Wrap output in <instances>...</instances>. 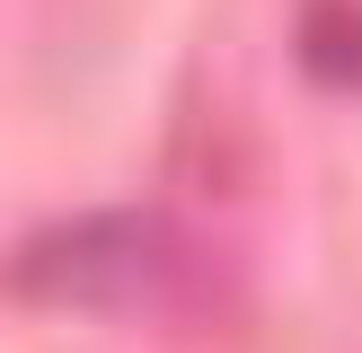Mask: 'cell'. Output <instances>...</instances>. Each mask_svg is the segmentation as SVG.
Returning a JSON list of instances; mask_svg holds the SVG:
<instances>
[{"label": "cell", "instance_id": "6da1fadb", "mask_svg": "<svg viewBox=\"0 0 362 353\" xmlns=\"http://www.w3.org/2000/svg\"><path fill=\"white\" fill-rule=\"evenodd\" d=\"M194 282H204V256L159 212H80V221L35 229L0 265L9 300L71 318H168L194 300Z\"/></svg>", "mask_w": 362, "mask_h": 353}, {"label": "cell", "instance_id": "7a4b0ae2", "mask_svg": "<svg viewBox=\"0 0 362 353\" xmlns=\"http://www.w3.org/2000/svg\"><path fill=\"white\" fill-rule=\"evenodd\" d=\"M292 53L318 88H362V0H310L292 18Z\"/></svg>", "mask_w": 362, "mask_h": 353}]
</instances>
